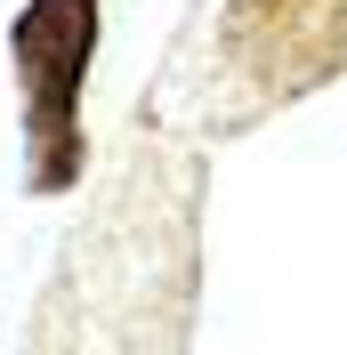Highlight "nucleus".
I'll list each match as a JSON object with an SVG mask.
<instances>
[{
  "mask_svg": "<svg viewBox=\"0 0 347 355\" xmlns=\"http://www.w3.org/2000/svg\"><path fill=\"white\" fill-rule=\"evenodd\" d=\"M97 57V0H24L8 24V73L24 97V186L65 194L81 178V89Z\"/></svg>",
  "mask_w": 347,
  "mask_h": 355,
  "instance_id": "1",
  "label": "nucleus"
}]
</instances>
